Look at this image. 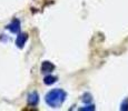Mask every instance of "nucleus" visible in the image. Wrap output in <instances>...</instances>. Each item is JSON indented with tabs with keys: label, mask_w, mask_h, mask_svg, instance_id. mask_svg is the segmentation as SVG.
Masks as SVG:
<instances>
[{
	"label": "nucleus",
	"mask_w": 128,
	"mask_h": 111,
	"mask_svg": "<svg viewBox=\"0 0 128 111\" xmlns=\"http://www.w3.org/2000/svg\"><path fill=\"white\" fill-rule=\"evenodd\" d=\"M66 92L62 89H54V90L49 91L46 95V102L49 107L51 108H58L62 105V102L66 99Z\"/></svg>",
	"instance_id": "nucleus-1"
},
{
	"label": "nucleus",
	"mask_w": 128,
	"mask_h": 111,
	"mask_svg": "<svg viewBox=\"0 0 128 111\" xmlns=\"http://www.w3.org/2000/svg\"><path fill=\"white\" fill-rule=\"evenodd\" d=\"M7 29H9L12 33H18L20 31V22H19L18 19H14L10 24L7 26Z\"/></svg>",
	"instance_id": "nucleus-2"
},
{
	"label": "nucleus",
	"mask_w": 128,
	"mask_h": 111,
	"mask_svg": "<svg viewBox=\"0 0 128 111\" xmlns=\"http://www.w3.org/2000/svg\"><path fill=\"white\" fill-rule=\"evenodd\" d=\"M55 69V66L52 65L49 61H44L42 65H41V72L42 73H49Z\"/></svg>",
	"instance_id": "nucleus-3"
},
{
	"label": "nucleus",
	"mask_w": 128,
	"mask_h": 111,
	"mask_svg": "<svg viewBox=\"0 0 128 111\" xmlns=\"http://www.w3.org/2000/svg\"><path fill=\"white\" fill-rule=\"evenodd\" d=\"M27 39H28V34L27 33H20L16 39V44L19 47V48H22L26 43Z\"/></svg>",
	"instance_id": "nucleus-4"
},
{
	"label": "nucleus",
	"mask_w": 128,
	"mask_h": 111,
	"mask_svg": "<svg viewBox=\"0 0 128 111\" xmlns=\"http://www.w3.org/2000/svg\"><path fill=\"white\" fill-rule=\"evenodd\" d=\"M39 101V97L37 92H31L30 95L28 96V105L29 106H37Z\"/></svg>",
	"instance_id": "nucleus-5"
},
{
	"label": "nucleus",
	"mask_w": 128,
	"mask_h": 111,
	"mask_svg": "<svg viewBox=\"0 0 128 111\" xmlns=\"http://www.w3.org/2000/svg\"><path fill=\"white\" fill-rule=\"evenodd\" d=\"M56 81H57V78L54 77V76H46L45 79H44V82L46 83V85H52V83H55Z\"/></svg>",
	"instance_id": "nucleus-6"
},
{
	"label": "nucleus",
	"mask_w": 128,
	"mask_h": 111,
	"mask_svg": "<svg viewBox=\"0 0 128 111\" xmlns=\"http://www.w3.org/2000/svg\"><path fill=\"white\" fill-rule=\"evenodd\" d=\"M120 110L122 111H128V98H126L120 105Z\"/></svg>",
	"instance_id": "nucleus-7"
},
{
	"label": "nucleus",
	"mask_w": 128,
	"mask_h": 111,
	"mask_svg": "<svg viewBox=\"0 0 128 111\" xmlns=\"http://www.w3.org/2000/svg\"><path fill=\"white\" fill-rule=\"evenodd\" d=\"M84 102H90V101H92V96L89 95V93H86L85 96H84Z\"/></svg>",
	"instance_id": "nucleus-8"
},
{
	"label": "nucleus",
	"mask_w": 128,
	"mask_h": 111,
	"mask_svg": "<svg viewBox=\"0 0 128 111\" xmlns=\"http://www.w3.org/2000/svg\"><path fill=\"white\" fill-rule=\"evenodd\" d=\"M80 110H95V107L94 106H88L87 108H82Z\"/></svg>",
	"instance_id": "nucleus-9"
}]
</instances>
